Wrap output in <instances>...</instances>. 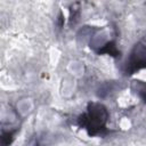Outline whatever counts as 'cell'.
<instances>
[{
	"instance_id": "obj_1",
	"label": "cell",
	"mask_w": 146,
	"mask_h": 146,
	"mask_svg": "<svg viewBox=\"0 0 146 146\" xmlns=\"http://www.w3.org/2000/svg\"><path fill=\"white\" fill-rule=\"evenodd\" d=\"M110 114L105 105L102 103H89L84 113L78 116L76 123L81 129H84L90 137L104 136L110 132L107 121Z\"/></svg>"
},
{
	"instance_id": "obj_4",
	"label": "cell",
	"mask_w": 146,
	"mask_h": 146,
	"mask_svg": "<svg viewBox=\"0 0 146 146\" xmlns=\"http://www.w3.org/2000/svg\"><path fill=\"white\" fill-rule=\"evenodd\" d=\"M131 89L135 91L136 95L146 104V82L136 80L131 83Z\"/></svg>"
},
{
	"instance_id": "obj_2",
	"label": "cell",
	"mask_w": 146,
	"mask_h": 146,
	"mask_svg": "<svg viewBox=\"0 0 146 146\" xmlns=\"http://www.w3.org/2000/svg\"><path fill=\"white\" fill-rule=\"evenodd\" d=\"M141 68H146V43L138 42L133 46L124 63L123 72L125 75H131Z\"/></svg>"
},
{
	"instance_id": "obj_5",
	"label": "cell",
	"mask_w": 146,
	"mask_h": 146,
	"mask_svg": "<svg viewBox=\"0 0 146 146\" xmlns=\"http://www.w3.org/2000/svg\"><path fill=\"white\" fill-rule=\"evenodd\" d=\"M18 129H14V130H2L1 132V146H9L14 138L15 135L17 133Z\"/></svg>"
},
{
	"instance_id": "obj_7",
	"label": "cell",
	"mask_w": 146,
	"mask_h": 146,
	"mask_svg": "<svg viewBox=\"0 0 146 146\" xmlns=\"http://www.w3.org/2000/svg\"><path fill=\"white\" fill-rule=\"evenodd\" d=\"M57 22H58V27H59V29H62V27H63V25H64V16H63V13H59Z\"/></svg>"
},
{
	"instance_id": "obj_6",
	"label": "cell",
	"mask_w": 146,
	"mask_h": 146,
	"mask_svg": "<svg viewBox=\"0 0 146 146\" xmlns=\"http://www.w3.org/2000/svg\"><path fill=\"white\" fill-rule=\"evenodd\" d=\"M75 6H76V3H74V5L71 7V9H70V13H71V16H70V25L75 24L76 21H78V17H79L80 9H79V7L75 8Z\"/></svg>"
},
{
	"instance_id": "obj_3",
	"label": "cell",
	"mask_w": 146,
	"mask_h": 146,
	"mask_svg": "<svg viewBox=\"0 0 146 146\" xmlns=\"http://www.w3.org/2000/svg\"><path fill=\"white\" fill-rule=\"evenodd\" d=\"M96 51H97V54H107V55L113 56L115 58L116 57H120V54H121L120 50L116 47L115 41H107L102 48L97 49Z\"/></svg>"
}]
</instances>
